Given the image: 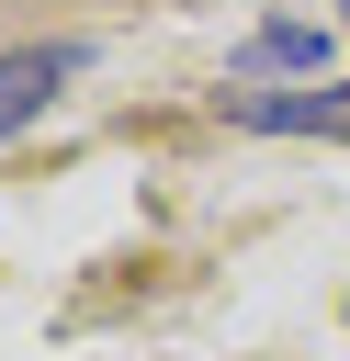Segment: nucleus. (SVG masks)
I'll return each mask as SVG.
<instances>
[{"mask_svg":"<svg viewBox=\"0 0 350 361\" xmlns=\"http://www.w3.org/2000/svg\"><path fill=\"white\" fill-rule=\"evenodd\" d=\"M68 68H79V45H11V56H0V135L34 124L45 90H68Z\"/></svg>","mask_w":350,"mask_h":361,"instance_id":"obj_2","label":"nucleus"},{"mask_svg":"<svg viewBox=\"0 0 350 361\" xmlns=\"http://www.w3.org/2000/svg\"><path fill=\"white\" fill-rule=\"evenodd\" d=\"M248 56H260V68H316L327 45H316L305 23H260V45H248Z\"/></svg>","mask_w":350,"mask_h":361,"instance_id":"obj_3","label":"nucleus"},{"mask_svg":"<svg viewBox=\"0 0 350 361\" xmlns=\"http://www.w3.org/2000/svg\"><path fill=\"white\" fill-rule=\"evenodd\" d=\"M226 124L248 135H350V90H226Z\"/></svg>","mask_w":350,"mask_h":361,"instance_id":"obj_1","label":"nucleus"}]
</instances>
